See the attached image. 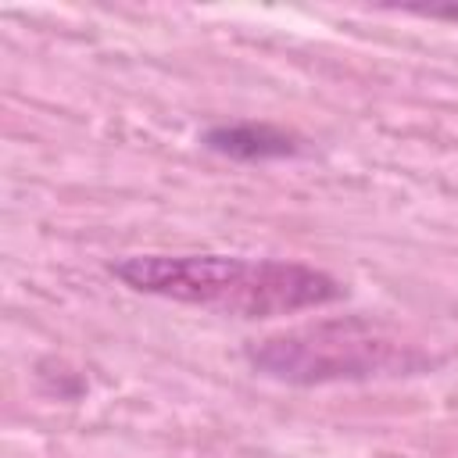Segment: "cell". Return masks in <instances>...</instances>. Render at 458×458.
I'll return each instance as SVG.
<instances>
[{
    "label": "cell",
    "mask_w": 458,
    "mask_h": 458,
    "mask_svg": "<svg viewBox=\"0 0 458 458\" xmlns=\"http://www.w3.org/2000/svg\"><path fill=\"white\" fill-rule=\"evenodd\" d=\"M111 276H118L136 293H154L240 318L290 315L344 297V286L333 276L311 265L272 258L250 261L233 254H132L111 261Z\"/></svg>",
    "instance_id": "1"
},
{
    "label": "cell",
    "mask_w": 458,
    "mask_h": 458,
    "mask_svg": "<svg viewBox=\"0 0 458 458\" xmlns=\"http://www.w3.org/2000/svg\"><path fill=\"white\" fill-rule=\"evenodd\" d=\"M204 143L215 154H225V157H236V161L290 157V154L301 150L290 132H279L272 125H218L204 136Z\"/></svg>",
    "instance_id": "3"
},
{
    "label": "cell",
    "mask_w": 458,
    "mask_h": 458,
    "mask_svg": "<svg viewBox=\"0 0 458 458\" xmlns=\"http://www.w3.org/2000/svg\"><path fill=\"white\" fill-rule=\"evenodd\" d=\"M250 358L258 369L283 379H297V383L369 376L397 361L394 347L379 340L376 329L365 322H329L304 333L276 336V340H265V347L254 351Z\"/></svg>",
    "instance_id": "2"
}]
</instances>
